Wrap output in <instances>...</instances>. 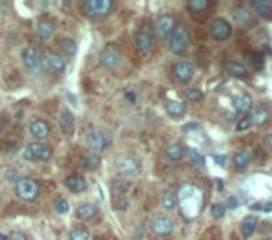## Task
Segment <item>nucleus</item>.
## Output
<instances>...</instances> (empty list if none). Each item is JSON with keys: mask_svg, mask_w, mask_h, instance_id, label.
I'll return each mask as SVG.
<instances>
[{"mask_svg": "<svg viewBox=\"0 0 272 240\" xmlns=\"http://www.w3.org/2000/svg\"><path fill=\"white\" fill-rule=\"evenodd\" d=\"M15 192L23 201H34L40 195V182L30 177H21L15 182Z\"/></svg>", "mask_w": 272, "mask_h": 240, "instance_id": "obj_1", "label": "nucleus"}, {"mask_svg": "<svg viewBox=\"0 0 272 240\" xmlns=\"http://www.w3.org/2000/svg\"><path fill=\"white\" fill-rule=\"evenodd\" d=\"M190 45V38H188V30L185 26H175L172 36L168 38V49L173 54H183Z\"/></svg>", "mask_w": 272, "mask_h": 240, "instance_id": "obj_2", "label": "nucleus"}, {"mask_svg": "<svg viewBox=\"0 0 272 240\" xmlns=\"http://www.w3.org/2000/svg\"><path fill=\"white\" fill-rule=\"evenodd\" d=\"M84 140L93 153H101V151L108 149L112 145V138L108 136L105 130H90Z\"/></svg>", "mask_w": 272, "mask_h": 240, "instance_id": "obj_3", "label": "nucleus"}, {"mask_svg": "<svg viewBox=\"0 0 272 240\" xmlns=\"http://www.w3.org/2000/svg\"><path fill=\"white\" fill-rule=\"evenodd\" d=\"M25 158L36 160V162H47V160L53 158V149L45 143H28L25 147Z\"/></svg>", "mask_w": 272, "mask_h": 240, "instance_id": "obj_4", "label": "nucleus"}, {"mask_svg": "<svg viewBox=\"0 0 272 240\" xmlns=\"http://www.w3.org/2000/svg\"><path fill=\"white\" fill-rule=\"evenodd\" d=\"M116 169H118V173L121 177H133V175H138L142 166L140 162L131 155H121L118 160H116Z\"/></svg>", "mask_w": 272, "mask_h": 240, "instance_id": "obj_5", "label": "nucleus"}, {"mask_svg": "<svg viewBox=\"0 0 272 240\" xmlns=\"http://www.w3.org/2000/svg\"><path fill=\"white\" fill-rule=\"evenodd\" d=\"M231 25L227 23L226 19H222V17H216V19H212L209 23V36L212 39H216V41H226V39L231 38Z\"/></svg>", "mask_w": 272, "mask_h": 240, "instance_id": "obj_6", "label": "nucleus"}, {"mask_svg": "<svg viewBox=\"0 0 272 240\" xmlns=\"http://www.w3.org/2000/svg\"><path fill=\"white\" fill-rule=\"evenodd\" d=\"M114 2L110 0H86L84 2V10H86L92 17H106L112 12Z\"/></svg>", "mask_w": 272, "mask_h": 240, "instance_id": "obj_7", "label": "nucleus"}, {"mask_svg": "<svg viewBox=\"0 0 272 240\" xmlns=\"http://www.w3.org/2000/svg\"><path fill=\"white\" fill-rule=\"evenodd\" d=\"M23 64L27 67L28 71H40L41 67H43V60H41V54L40 51L36 49V47H27L25 51H23Z\"/></svg>", "mask_w": 272, "mask_h": 240, "instance_id": "obj_8", "label": "nucleus"}, {"mask_svg": "<svg viewBox=\"0 0 272 240\" xmlns=\"http://www.w3.org/2000/svg\"><path fill=\"white\" fill-rule=\"evenodd\" d=\"M194 77V65L190 62H185V60H181L177 64L173 65V78H175V82H179V84H186V82H190Z\"/></svg>", "mask_w": 272, "mask_h": 240, "instance_id": "obj_9", "label": "nucleus"}, {"mask_svg": "<svg viewBox=\"0 0 272 240\" xmlns=\"http://www.w3.org/2000/svg\"><path fill=\"white\" fill-rule=\"evenodd\" d=\"M175 19H173L172 15H160L159 19L155 21V34L159 36V38H170L172 32L175 30Z\"/></svg>", "mask_w": 272, "mask_h": 240, "instance_id": "obj_10", "label": "nucleus"}, {"mask_svg": "<svg viewBox=\"0 0 272 240\" xmlns=\"http://www.w3.org/2000/svg\"><path fill=\"white\" fill-rule=\"evenodd\" d=\"M123 62L121 52L116 47H106L105 51L101 52V64L105 65L106 69H118Z\"/></svg>", "mask_w": 272, "mask_h": 240, "instance_id": "obj_11", "label": "nucleus"}, {"mask_svg": "<svg viewBox=\"0 0 272 240\" xmlns=\"http://www.w3.org/2000/svg\"><path fill=\"white\" fill-rule=\"evenodd\" d=\"M173 225L172 218H168V216H157V218H153L151 221V231L155 234H159V236H168V234L173 233Z\"/></svg>", "mask_w": 272, "mask_h": 240, "instance_id": "obj_12", "label": "nucleus"}, {"mask_svg": "<svg viewBox=\"0 0 272 240\" xmlns=\"http://www.w3.org/2000/svg\"><path fill=\"white\" fill-rule=\"evenodd\" d=\"M43 67H45L47 73H53V75H60L66 69V60L62 58L60 54H47L45 62H43Z\"/></svg>", "mask_w": 272, "mask_h": 240, "instance_id": "obj_13", "label": "nucleus"}, {"mask_svg": "<svg viewBox=\"0 0 272 240\" xmlns=\"http://www.w3.org/2000/svg\"><path fill=\"white\" fill-rule=\"evenodd\" d=\"M233 19L237 21V25L244 26V28H250V26L255 25V17H253L252 12L244 6H239L233 10Z\"/></svg>", "mask_w": 272, "mask_h": 240, "instance_id": "obj_14", "label": "nucleus"}, {"mask_svg": "<svg viewBox=\"0 0 272 240\" xmlns=\"http://www.w3.org/2000/svg\"><path fill=\"white\" fill-rule=\"evenodd\" d=\"M252 158H253L252 149L244 147V149L237 151V153L233 155V166H235V169H237V171H244V169L250 166Z\"/></svg>", "mask_w": 272, "mask_h": 240, "instance_id": "obj_15", "label": "nucleus"}, {"mask_svg": "<svg viewBox=\"0 0 272 240\" xmlns=\"http://www.w3.org/2000/svg\"><path fill=\"white\" fill-rule=\"evenodd\" d=\"M30 134L38 140H45L51 134V125L47 123L45 119H34L30 123Z\"/></svg>", "mask_w": 272, "mask_h": 240, "instance_id": "obj_16", "label": "nucleus"}, {"mask_svg": "<svg viewBox=\"0 0 272 240\" xmlns=\"http://www.w3.org/2000/svg\"><path fill=\"white\" fill-rule=\"evenodd\" d=\"M97 212H99L97 205H93V203H80L79 207H77V210H75V216L82 221H88L92 220V218H95Z\"/></svg>", "mask_w": 272, "mask_h": 240, "instance_id": "obj_17", "label": "nucleus"}, {"mask_svg": "<svg viewBox=\"0 0 272 240\" xmlns=\"http://www.w3.org/2000/svg\"><path fill=\"white\" fill-rule=\"evenodd\" d=\"M136 47H138V51H142L144 54L147 52H151V47H153V36L151 32L147 30V28H142L138 34H136Z\"/></svg>", "mask_w": 272, "mask_h": 240, "instance_id": "obj_18", "label": "nucleus"}, {"mask_svg": "<svg viewBox=\"0 0 272 240\" xmlns=\"http://www.w3.org/2000/svg\"><path fill=\"white\" fill-rule=\"evenodd\" d=\"M36 36H38L41 41H49V39L53 38V36H54L53 21H49V19L38 21V25H36Z\"/></svg>", "mask_w": 272, "mask_h": 240, "instance_id": "obj_19", "label": "nucleus"}, {"mask_svg": "<svg viewBox=\"0 0 272 240\" xmlns=\"http://www.w3.org/2000/svg\"><path fill=\"white\" fill-rule=\"evenodd\" d=\"M231 104L237 112L246 114V112H250V108H252V97L248 93H235L231 97Z\"/></svg>", "mask_w": 272, "mask_h": 240, "instance_id": "obj_20", "label": "nucleus"}, {"mask_svg": "<svg viewBox=\"0 0 272 240\" xmlns=\"http://www.w3.org/2000/svg\"><path fill=\"white\" fill-rule=\"evenodd\" d=\"M177 203H179V197H177V194H175V190L168 188V190L162 192V195H160V205H162L164 210H168V212L175 210Z\"/></svg>", "mask_w": 272, "mask_h": 240, "instance_id": "obj_21", "label": "nucleus"}, {"mask_svg": "<svg viewBox=\"0 0 272 240\" xmlns=\"http://www.w3.org/2000/svg\"><path fill=\"white\" fill-rule=\"evenodd\" d=\"M257 225H259V220L255 216H246L244 220L240 221V234H242L244 238H250V236L255 233Z\"/></svg>", "mask_w": 272, "mask_h": 240, "instance_id": "obj_22", "label": "nucleus"}, {"mask_svg": "<svg viewBox=\"0 0 272 240\" xmlns=\"http://www.w3.org/2000/svg\"><path fill=\"white\" fill-rule=\"evenodd\" d=\"M66 186L71 190L73 194H80V192H84V190L88 188L86 179H84V177H80V175L67 177V179H66Z\"/></svg>", "mask_w": 272, "mask_h": 240, "instance_id": "obj_23", "label": "nucleus"}, {"mask_svg": "<svg viewBox=\"0 0 272 240\" xmlns=\"http://www.w3.org/2000/svg\"><path fill=\"white\" fill-rule=\"evenodd\" d=\"M58 123H60V129L69 136L75 130V116L69 110H62L60 117H58Z\"/></svg>", "mask_w": 272, "mask_h": 240, "instance_id": "obj_24", "label": "nucleus"}, {"mask_svg": "<svg viewBox=\"0 0 272 240\" xmlns=\"http://www.w3.org/2000/svg\"><path fill=\"white\" fill-rule=\"evenodd\" d=\"M185 153L186 149L181 143H172V145H168L166 151H164V155H166V158L170 162H179L181 158L185 156Z\"/></svg>", "mask_w": 272, "mask_h": 240, "instance_id": "obj_25", "label": "nucleus"}, {"mask_svg": "<svg viewBox=\"0 0 272 240\" xmlns=\"http://www.w3.org/2000/svg\"><path fill=\"white\" fill-rule=\"evenodd\" d=\"M226 71L229 77H235V78H244L246 75H248V69H246L242 64H239V62H227Z\"/></svg>", "mask_w": 272, "mask_h": 240, "instance_id": "obj_26", "label": "nucleus"}, {"mask_svg": "<svg viewBox=\"0 0 272 240\" xmlns=\"http://www.w3.org/2000/svg\"><path fill=\"white\" fill-rule=\"evenodd\" d=\"M186 112V106L183 103H179V101H170V103H166V114L170 117H183Z\"/></svg>", "mask_w": 272, "mask_h": 240, "instance_id": "obj_27", "label": "nucleus"}, {"mask_svg": "<svg viewBox=\"0 0 272 240\" xmlns=\"http://www.w3.org/2000/svg\"><path fill=\"white\" fill-rule=\"evenodd\" d=\"M211 0H188L186 2V8L190 13H203L211 8Z\"/></svg>", "mask_w": 272, "mask_h": 240, "instance_id": "obj_28", "label": "nucleus"}, {"mask_svg": "<svg viewBox=\"0 0 272 240\" xmlns=\"http://www.w3.org/2000/svg\"><path fill=\"white\" fill-rule=\"evenodd\" d=\"M69 240H90V231L84 225H77L69 231Z\"/></svg>", "mask_w": 272, "mask_h": 240, "instance_id": "obj_29", "label": "nucleus"}, {"mask_svg": "<svg viewBox=\"0 0 272 240\" xmlns=\"http://www.w3.org/2000/svg\"><path fill=\"white\" fill-rule=\"evenodd\" d=\"M250 119H252V125H261L263 121H266V117H268V112L265 108H255L252 114H248Z\"/></svg>", "mask_w": 272, "mask_h": 240, "instance_id": "obj_30", "label": "nucleus"}, {"mask_svg": "<svg viewBox=\"0 0 272 240\" xmlns=\"http://www.w3.org/2000/svg\"><path fill=\"white\" fill-rule=\"evenodd\" d=\"M82 166L88 169V171H95L97 169V166H99V156L97 155H84V158H82Z\"/></svg>", "mask_w": 272, "mask_h": 240, "instance_id": "obj_31", "label": "nucleus"}, {"mask_svg": "<svg viewBox=\"0 0 272 240\" xmlns=\"http://www.w3.org/2000/svg\"><path fill=\"white\" fill-rule=\"evenodd\" d=\"M253 6H255L261 17H265V19L272 17V4H268V2H253Z\"/></svg>", "mask_w": 272, "mask_h": 240, "instance_id": "obj_32", "label": "nucleus"}, {"mask_svg": "<svg viewBox=\"0 0 272 240\" xmlns=\"http://www.w3.org/2000/svg\"><path fill=\"white\" fill-rule=\"evenodd\" d=\"M110 190H112L114 195H123L127 190V182L121 181V179H114V181L110 182Z\"/></svg>", "mask_w": 272, "mask_h": 240, "instance_id": "obj_33", "label": "nucleus"}, {"mask_svg": "<svg viewBox=\"0 0 272 240\" xmlns=\"http://www.w3.org/2000/svg\"><path fill=\"white\" fill-rule=\"evenodd\" d=\"M183 95H185L188 101H192V103H199V101L203 99V93H201L198 88H186Z\"/></svg>", "mask_w": 272, "mask_h": 240, "instance_id": "obj_34", "label": "nucleus"}, {"mask_svg": "<svg viewBox=\"0 0 272 240\" xmlns=\"http://www.w3.org/2000/svg\"><path fill=\"white\" fill-rule=\"evenodd\" d=\"M60 47L62 51L66 52V54H69V56H73L75 52H77V43H75L73 39H62Z\"/></svg>", "mask_w": 272, "mask_h": 240, "instance_id": "obj_35", "label": "nucleus"}, {"mask_svg": "<svg viewBox=\"0 0 272 240\" xmlns=\"http://www.w3.org/2000/svg\"><path fill=\"white\" fill-rule=\"evenodd\" d=\"M54 208H56L58 214H67V212H69V203H67V199L60 197V199L56 201V205H54Z\"/></svg>", "mask_w": 272, "mask_h": 240, "instance_id": "obj_36", "label": "nucleus"}, {"mask_svg": "<svg viewBox=\"0 0 272 240\" xmlns=\"http://www.w3.org/2000/svg\"><path fill=\"white\" fill-rule=\"evenodd\" d=\"M112 205L114 208H120V210H123V208H127V197L125 195H114V199H112Z\"/></svg>", "mask_w": 272, "mask_h": 240, "instance_id": "obj_37", "label": "nucleus"}, {"mask_svg": "<svg viewBox=\"0 0 272 240\" xmlns=\"http://www.w3.org/2000/svg\"><path fill=\"white\" fill-rule=\"evenodd\" d=\"M252 127V119H250V116L246 114L244 117H240L239 121H237V130H248Z\"/></svg>", "mask_w": 272, "mask_h": 240, "instance_id": "obj_38", "label": "nucleus"}, {"mask_svg": "<svg viewBox=\"0 0 272 240\" xmlns=\"http://www.w3.org/2000/svg\"><path fill=\"white\" fill-rule=\"evenodd\" d=\"M211 214L214 216V218H222V216L226 214V207L224 205H220V203H214L211 207Z\"/></svg>", "mask_w": 272, "mask_h": 240, "instance_id": "obj_39", "label": "nucleus"}, {"mask_svg": "<svg viewBox=\"0 0 272 240\" xmlns=\"http://www.w3.org/2000/svg\"><path fill=\"white\" fill-rule=\"evenodd\" d=\"M6 179L10 182H17L21 179V177H19V169H17V168H8L6 169Z\"/></svg>", "mask_w": 272, "mask_h": 240, "instance_id": "obj_40", "label": "nucleus"}, {"mask_svg": "<svg viewBox=\"0 0 272 240\" xmlns=\"http://www.w3.org/2000/svg\"><path fill=\"white\" fill-rule=\"evenodd\" d=\"M188 153H190V155H188V156H190V160H192V162L196 164V166H203V156L199 155L198 151L190 149Z\"/></svg>", "mask_w": 272, "mask_h": 240, "instance_id": "obj_41", "label": "nucleus"}, {"mask_svg": "<svg viewBox=\"0 0 272 240\" xmlns=\"http://www.w3.org/2000/svg\"><path fill=\"white\" fill-rule=\"evenodd\" d=\"M8 240H28V236L25 233H21V231H15V233L8 236Z\"/></svg>", "mask_w": 272, "mask_h": 240, "instance_id": "obj_42", "label": "nucleus"}, {"mask_svg": "<svg viewBox=\"0 0 272 240\" xmlns=\"http://www.w3.org/2000/svg\"><path fill=\"white\" fill-rule=\"evenodd\" d=\"M252 64H253V67H261V64H263V58H261L259 54H252Z\"/></svg>", "mask_w": 272, "mask_h": 240, "instance_id": "obj_43", "label": "nucleus"}, {"mask_svg": "<svg viewBox=\"0 0 272 240\" xmlns=\"http://www.w3.org/2000/svg\"><path fill=\"white\" fill-rule=\"evenodd\" d=\"M214 162L220 164V166H224V164H226V156H224V155H214Z\"/></svg>", "mask_w": 272, "mask_h": 240, "instance_id": "obj_44", "label": "nucleus"}, {"mask_svg": "<svg viewBox=\"0 0 272 240\" xmlns=\"http://www.w3.org/2000/svg\"><path fill=\"white\" fill-rule=\"evenodd\" d=\"M265 142H266V145H268V147L272 149V132H268V134L265 136Z\"/></svg>", "mask_w": 272, "mask_h": 240, "instance_id": "obj_45", "label": "nucleus"}, {"mask_svg": "<svg viewBox=\"0 0 272 240\" xmlns=\"http://www.w3.org/2000/svg\"><path fill=\"white\" fill-rule=\"evenodd\" d=\"M229 207H231V208L237 207V201H235V197H231V201H229Z\"/></svg>", "mask_w": 272, "mask_h": 240, "instance_id": "obj_46", "label": "nucleus"}, {"mask_svg": "<svg viewBox=\"0 0 272 240\" xmlns=\"http://www.w3.org/2000/svg\"><path fill=\"white\" fill-rule=\"evenodd\" d=\"M0 240H8V236L4 233H0Z\"/></svg>", "mask_w": 272, "mask_h": 240, "instance_id": "obj_47", "label": "nucleus"}, {"mask_svg": "<svg viewBox=\"0 0 272 240\" xmlns=\"http://www.w3.org/2000/svg\"><path fill=\"white\" fill-rule=\"evenodd\" d=\"M265 240H272V234H270V236H266V238Z\"/></svg>", "mask_w": 272, "mask_h": 240, "instance_id": "obj_48", "label": "nucleus"}]
</instances>
